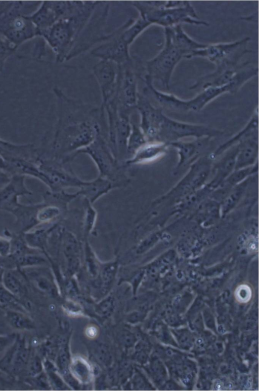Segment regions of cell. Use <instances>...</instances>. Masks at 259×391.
<instances>
[{"label": "cell", "instance_id": "1", "mask_svg": "<svg viewBox=\"0 0 259 391\" xmlns=\"http://www.w3.org/2000/svg\"><path fill=\"white\" fill-rule=\"evenodd\" d=\"M165 44L153 58L146 62L147 75L152 80L160 81L169 90L173 71L182 58L205 48L207 44L198 43L189 37L181 24L164 28Z\"/></svg>", "mask_w": 259, "mask_h": 391}, {"label": "cell", "instance_id": "2", "mask_svg": "<svg viewBox=\"0 0 259 391\" xmlns=\"http://www.w3.org/2000/svg\"><path fill=\"white\" fill-rule=\"evenodd\" d=\"M132 4L138 10L140 16L152 24L165 27L182 23L208 26L198 17L189 1H134Z\"/></svg>", "mask_w": 259, "mask_h": 391}, {"label": "cell", "instance_id": "3", "mask_svg": "<svg viewBox=\"0 0 259 391\" xmlns=\"http://www.w3.org/2000/svg\"><path fill=\"white\" fill-rule=\"evenodd\" d=\"M258 71L257 67L248 65L231 82L223 86L206 87L194 98L189 100H182L172 94L161 92L156 89L153 90L152 94L165 107L179 111H199L209 102L224 93H236L246 82L257 75Z\"/></svg>", "mask_w": 259, "mask_h": 391}, {"label": "cell", "instance_id": "4", "mask_svg": "<svg viewBox=\"0 0 259 391\" xmlns=\"http://www.w3.org/2000/svg\"><path fill=\"white\" fill-rule=\"evenodd\" d=\"M250 39L249 37H245L235 42L207 45L205 48L194 51L188 56L186 58H206L217 66L214 72L200 78L196 82L197 85H201L227 70L238 67L239 66L238 63L242 57L246 53L251 52L247 49Z\"/></svg>", "mask_w": 259, "mask_h": 391}, {"label": "cell", "instance_id": "5", "mask_svg": "<svg viewBox=\"0 0 259 391\" xmlns=\"http://www.w3.org/2000/svg\"><path fill=\"white\" fill-rule=\"evenodd\" d=\"M127 26L124 25L116 30L107 42L93 49L91 54L103 60L112 61L118 65L132 62L128 51L130 45L121 34V31Z\"/></svg>", "mask_w": 259, "mask_h": 391}, {"label": "cell", "instance_id": "6", "mask_svg": "<svg viewBox=\"0 0 259 391\" xmlns=\"http://www.w3.org/2000/svg\"><path fill=\"white\" fill-rule=\"evenodd\" d=\"M156 120L158 122L160 123L161 125H162L164 132L174 139L188 136L198 137L204 136H211L221 133L219 131L205 126L187 124L176 121L163 115L161 111L158 114Z\"/></svg>", "mask_w": 259, "mask_h": 391}, {"label": "cell", "instance_id": "7", "mask_svg": "<svg viewBox=\"0 0 259 391\" xmlns=\"http://www.w3.org/2000/svg\"><path fill=\"white\" fill-rule=\"evenodd\" d=\"M25 178L23 175H14L10 182L0 190V210L11 214L20 204L19 197L32 194L25 184Z\"/></svg>", "mask_w": 259, "mask_h": 391}, {"label": "cell", "instance_id": "8", "mask_svg": "<svg viewBox=\"0 0 259 391\" xmlns=\"http://www.w3.org/2000/svg\"><path fill=\"white\" fill-rule=\"evenodd\" d=\"M93 72L105 98L116 91L119 65L111 60L101 59L94 66Z\"/></svg>", "mask_w": 259, "mask_h": 391}, {"label": "cell", "instance_id": "9", "mask_svg": "<svg viewBox=\"0 0 259 391\" xmlns=\"http://www.w3.org/2000/svg\"><path fill=\"white\" fill-rule=\"evenodd\" d=\"M29 350L23 339H17L0 360V368L17 374L28 362Z\"/></svg>", "mask_w": 259, "mask_h": 391}, {"label": "cell", "instance_id": "10", "mask_svg": "<svg viewBox=\"0 0 259 391\" xmlns=\"http://www.w3.org/2000/svg\"><path fill=\"white\" fill-rule=\"evenodd\" d=\"M2 282L11 293L18 298L27 293V281L21 269L5 270Z\"/></svg>", "mask_w": 259, "mask_h": 391}, {"label": "cell", "instance_id": "11", "mask_svg": "<svg viewBox=\"0 0 259 391\" xmlns=\"http://www.w3.org/2000/svg\"><path fill=\"white\" fill-rule=\"evenodd\" d=\"M258 153V144L255 138L242 141L239 145L234 170L251 166L255 163Z\"/></svg>", "mask_w": 259, "mask_h": 391}, {"label": "cell", "instance_id": "12", "mask_svg": "<svg viewBox=\"0 0 259 391\" xmlns=\"http://www.w3.org/2000/svg\"><path fill=\"white\" fill-rule=\"evenodd\" d=\"M239 149V145L232 150L215 165V176L216 179H222L228 176L235 169L236 159Z\"/></svg>", "mask_w": 259, "mask_h": 391}, {"label": "cell", "instance_id": "13", "mask_svg": "<svg viewBox=\"0 0 259 391\" xmlns=\"http://www.w3.org/2000/svg\"><path fill=\"white\" fill-rule=\"evenodd\" d=\"M6 318L9 325L17 330H31L34 328L33 321L26 315L19 311L8 310Z\"/></svg>", "mask_w": 259, "mask_h": 391}, {"label": "cell", "instance_id": "14", "mask_svg": "<svg viewBox=\"0 0 259 391\" xmlns=\"http://www.w3.org/2000/svg\"><path fill=\"white\" fill-rule=\"evenodd\" d=\"M60 213L58 207L54 205L37 204L36 220L37 226L43 225L57 217Z\"/></svg>", "mask_w": 259, "mask_h": 391}, {"label": "cell", "instance_id": "15", "mask_svg": "<svg viewBox=\"0 0 259 391\" xmlns=\"http://www.w3.org/2000/svg\"><path fill=\"white\" fill-rule=\"evenodd\" d=\"M170 145L178 149L180 161L177 166L179 168L190 159L197 151L196 145L193 143L173 141Z\"/></svg>", "mask_w": 259, "mask_h": 391}, {"label": "cell", "instance_id": "16", "mask_svg": "<svg viewBox=\"0 0 259 391\" xmlns=\"http://www.w3.org/2000/svg\"><path fill=\"white\" fill-rule=\"evenodd\" d=\"M64 245V252L68 259L69 270L74 271L78 264L76 257L77 254L76 242L73 237L68 235L66 237Z\"/></svg>", "mask_w": 259, "mask_h": 391}, {"label": "cell", "instance_id": "17", "mask_svg": "<svg viewBox=\"0 0 259 391\" xmlns=\"http://www.w3.org/2000/svg\"><path fill=\"white\" fill-rule=\"evenodd\" d=\"M257 114L254 115L248 125L246 127L243 129L239 133L237 134L235 137L230 139L228 142L221 146L218 148L214 153L213 155L214 156L220 154L222 152L224 151L226 149L229 147L231 145L233 144L239 139H240L241 137H243L245 135H249L254 131L256 127H257Z\"/></svg>", "mask_w": 259, "mask_h": 391}, {"label": "cell", "instance_id": "18", "mask_svg": "<svg viewBox=\"0 0 259 391\" xmlns=\"http://www.w3.org/2000/svg\"><path fill=\"white\" fill-rule=\"evenodd\" d=\"M18 298L11 293L0 282V304L6 306L18 305L19 304Z\"/></svg>", "mask_w": 259, "mask_h": 391}, {"label": "cell", "instance_id": "19", "mask_svg": "<svg viewBox=\"0 0 259 391\" xmlns=\"http://www.w3.org/2000/svg\"><path fill=\"white\" fill-rule=\"evenodd\" d=\"M72 370L79 379L84 381L88 378L89 370L84 363L80 361H76L73 364Z\"/></svg>", "mask_w": 259, "mask_h": 391}, {"label": "cell", "instance_id": "20", "mask_svg": "<svg viewBox=\"0 0 259 391\" xmlns=\"http://www.w3.org/2000/svg\"><path fill=\"white\" fill-rule=\"evenodd\" d=\"M114 307V301L112 298L109 297L97 306L96 311L100 315L108 316L112 313Z\"/></svg>", "mask_w": 259, "mask_h": 391}, {"label": "cell", "instance_id": "21", "mask_svg": "<svg viewBox=\"0 0 259 391\" xmlns=\"http://www.w3.org/2000/svg\"><path fill=\"white\" fill-rule=\"evenodd\" d=\"M116 269V264L115 263L110 264L104 268L102 272V277L105 283L108 285L112 280Z\"/></svg>", "mask_w": 259, "mask_h": 391}, {"label": "cell", "instance_id": "22", "mask_svg": "<svg viewBox=\"0 0 259 391\" xmlns=\"http://www.w3.org/2000/svg\"><path fill=\"white\" fill-rule=\"evenodd\" d=\"M42 370L41 362L39 358L36 356L31 361L29 367V372L33 377L37 376L40 374Z\"/></svg>", "mask_w": 259, "mask_h": 391}, {"label": "cell", "instance_id": "23", "mask_svg": "<svg viewBox=\"0 0 259 391\" xmlns=\"http://www.w3.org/2000/svg\"><path fill=\"white\" fill-rule=\"evenodd\" d=\"M69 354L66 348H63L60 351L58 358V365L62 370H65L69 363Z\"/></svg>", "mask_w": 259, "mask_h": 391}, {"label": "cell", "instance_id": "24", "mask_svg": "<svg viewBox=\"0 0 259 391\" xmlns=\"http://www.w3.org/2000/svg\"><path fill=\"white\" fill-rule=\"evenodd\" d=\"M236 295L238 299L242 300H247L250 298L251 291L248 286L243 285L238 287L236 291Z\"/></svg>", "mask_w": 259, "mask_h": 391}, {"label": "cell", "instance_id": "25", "mask_svg": "<svg viewBox=\"0 0 259 391\" xmlns=\"http://www.w3.org/2000/svg\"><path fill=\"white\" fill-rule=\"evenodd\" d=\"M10 250V240L7 237L0 236V256H7Z\"/></svg>", "mask_w": 259, "mask_h": 391}, {"label": "cell", "instance_id": "26", "mask_svg": "<svg viewBox=\"0 0 259 391\" xmlns=\"http://www.w3.org/2000/svg\"><path fill=\"white\" fill-rule=\"evenodd\" d=\"M15 340V337L13 335L0 336V353L11 346Z\"/></svg>", "mask_w": 259, "mask_h": 391}, {"label": "cell", "instance_id": "27", "mask_svg": "<svg viewBox=\"0 0 259 391\" xmlns=\"http://www.w3.org/2000/svg\"><path fill=\"white\" fill-rule=\"evenodd\" d=\"M97 350V355L103 363L108 364L110 362V354L105 347L100 346Z\"/></svg>", "mask_w": 259, "mask_h": 391}, {"label": "cell", "instance_id": "28", "mask_svg": "<svg viewBox=\"0 0 259 391\" xmlns=\"http://www.w3.org/2000/svg\"><path fill=\"white\" fill-rule=\"evenodd\" d=\"M120 339L123 344L126 346H131L134 344V335L128 332L122 333L120 336Z\"/></svg>", "mask_w": 259, "mask_h": 391}, {"label": "cell", "instance_id": "29", "mask_svg": "<svg viewBox=\"0 0 259 391\" xmlns=\"http://www.w3.org/2000/svg\"><path fill=\"white\" fill-rule=\"evenodd\" d=\"M12 176L9 173L0 169V190L10 182Z\"/></svg>", "mask_w": 259, "mask_h": 391}, {"label": "cell", "instance_id": "30", "mask_svg": "<svg viewBox=\"0 0 259 391\" xmlns=\"http://www.w3.org/2000/svg\"><path fill=\"white\" fill-rule=\"evenodd\" d=\"M49 375L53 382L57 387H61L63 386V383L60 378L54 372L50 371Z\"/></svg>", "mask_w": 259, "mask_h": 391}, {"label": "cell", "instance_id": "31", "mask_svg": "<svg viewBox=\"0 0 259 391\" xmlns=\"http://www.w3.org/2000/svg\"><path fill=\"white\" fill-rule=\"evenodd\" d=\"M248 249L251 252L257 250V244H255V239L251 240L248 244Z\"/></svg>", "mask_w": 259, "mask_h": 391}, {"label": "cell", "instance_id": "32", "mask_svg": "<svg viewBox=\"0 0 259 391\" xmlns=\"http://www.w3.org/2000/svg\"><path fill=\"white\" fill-rule=\"evenodd\" d=\"M5 271V269L2 266L0 263V282L2 281L3 276Z\"/></svg>", "mask_w": 259, "mask_h": 391}]
</instances>
